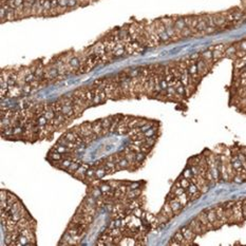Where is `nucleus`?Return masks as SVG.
Segmentation results:
<instances>
[{"label":"nucleus","instance_id":"f257e3e1","mask_svg":"<svg viewBox=\"0 0 246 246\" xmlns=\"http://www.w3.org/2000/svg\"><path fill=\"white\" fill-rule=\"evenodd\" d=\"M205 211H206V214H207V218H208V220H209V222L212 224V226H214V229H219L221 226L224 225V224L219 220L214 208H207Z\"/></svg>","mask_w":246,"mask_h":246},{"label":"nucleus","instance_id":"f03ea898","mask_svg":"<svg viewBox=\"0 0 246 246\" xmlns=\"http://www.w3.org/2000/svg\"><path fill=\"white\" fill-rule=\"evenodd\" d=\"M242 204H243V200H239L236 201V204L232 206V212H234V217L236 219L237 223H243L245 221L244 216H243V211H242Z\"/></svg>","mask_w":246,"mask_h":246},{"label":"nucleus","instance_id":"7ed1b4c3","mask_svg":"<svg viewBox=\"0 0 246 246\" xmlns=\"http://www.w3.org/2000/svg\"><path fill=\"white\" fill-rule=\"evenodd\" d=\"M196 219L200 221V223H201V225H202V228H203L204 232L209 231V230H214V226H212V224L209 222V220H208L207 214H206L205 210H204V211H202V212H200V214H198V217H196Z\"/></svg>","mask_w":246,"mask_h":246},{"label":"nucleus","instance_id":"20e7f679","mask_svg":"<svg viewBox=\"0 0 246 246\" xmlns=\"http://www.w3.org/2000/svg\"><path fill=\"white\" fill-rule=\"evenodd\" d=\"M90 168V166L88 165V164H85V163H81V165L79 166V168L76 170V171L74 172V173L72 174L74 178L78 179L79 181H83L85 182L86 179H87V176H86V172H87V170Z\"/></svg>","mask_w":246,"mask_h":246},{"label":"nucleus","instance_id":"39448f33","mask_svg":"<svg viewBox=\"0 0 246 246\" xmlns=\"http://www.w3.org/2000/svg\"><path fill=\"white\" fill-rule=\"evenodd\" d=\"M154 86H155V81H154V77L153 74L151 76H149L147 78V80L144 84V89H145V95L149 97H152V94H153L154 91Z\"/></svg>","mask_w":246,"mask_h":246},{"label":"nucleus","instance_id":"423d86ee","mask_svg":"<svg viewBox=\"0 0 246 246\" xmlns=\"http://www.w3.org/2000/svg\"><path fill=\"white\" fill-rule=\"evenodd\" d=\"M182 231V234H183V236H184V238L186 239V240L188 241V242H190L192 244L193 243V241H194V239L196 238V236L198 234H196L194 231H192L191 229H190V227L189 226H183V227L179 229Z\"/></svg>","mask_w":246,"mask_h":246},{"label":"nucleus","instance_id":"0eeeda50","mask_svg":"<svg viewBox=\"0 0 246 246\" xmlns=\"http://www.w3.org/2000/svg\"><path fill=\"white\" fill-rule=\"evenodd\" d=\"M188 226H189L190 229H191L192 231L196 232L198 236H201V234H205V232H204V230H203V228H202V225H201L200 221H199L196 218L192 219V220L188 223Z\"/></svg>","mask_w":246,"mask_h":246},{"label":"nucleus","instance_id":"6e6552de","mask_svg":"<svg viewBox=\"0 0 246 246\" xmlns=\"http://www.w3.org/2000/svg\"><path fill=\"white\" fill-rule=\"evenodd\" d=\"M167 201H168V203L170 204V206H171V208H172V210H173L174 214H176V216H178L179 212L182 211V209H183L184 206L182 205L181 203H179V201L178 200V198H176H176L167 199Z\"/></svg>","mask_w":246,"mask_h":246},{"label":"nucleus","instance_id":"1a4fd4ad","mask_svg":"<svg viewBox=\"0 0 246 246\" xmlns=\"http://www.w3.org/2000/svg\"><path fill=\"white\" fill-rule=\"evenodd\" d=\"M101 124H103V129H104L101 136H105V135H107L108 133H110V128H111V125H112L113 117L112 115H110V116L104 117V118H101Z\"/></svg>","mask_w":246,"mask_h":246},{"label":"nucleus","instance_id":"9d476101","mask_svg":"<svg viewBox=\"0 0 246 246\" xmlns=\"http://www.w3.org/2000/svg\"><path fill=\"white\" fill-rule=\"evenodd\" d=\"M92 48H93V52H94V54L97 55V56L101 57L103 55L106 54V46L101 40H99V41H97L96 43H94V45L92 46Z\"/></svg>","mask_w":246,"mask_h":246},{"label":"nucleus","instance_id":"9b49d317","mask_svg":"<svg viewBox=\"0 0 246 246\" xmlns=\"http://www.w3.org/2000/svg\"><path fill=\"white\" fill-rule=\"evenodd\" d=\"M161 214H163L164 216H166L169 220H171V219L176 216L173 210H172L171 206H170V204L168 203V201H166V203L164 204L163 208H162V210H161Z\"/></svg>","mask_w":246,"mask_h":246},{"label":"nucleus","instance_id":"f8f14e48","mask_svg":"<svg viewBox=\"0 0 246 246\" xmlns=\"http://www.w3.org/2000/svg\"><path fill=\"white\" fill-rule=\"evenodd\" d=\"M214 210H216V214H217V216H218L219 220H220L223 224L228 223L227 222V218H226V216H225V209H224L223 206L222 205H217L216 207H214Z\"/></svg>","mask_w":246,"mask_h":246},{"label":"nucleus","instance_id":"ddd939ff","mask_svg":"<svg viewBox=\"0 0 246 246\" xmlns=\"http://www.w3.org/2000/svg\"><path fill=\"white\" fill-rule=\"evenodd\" d=\"M103 124H101V119H97V121H93V133L96 134L97 136H101L103 135Z\"/></svg>","mask_w":246,"mask_h":246},{"label":"nucleus","instance_id":"4468645a","mask_svg":"<svg viewBox=\"0 0 246 246\" xmlns=\"http://www.w3.org/2000/svg\"><path fill=\"white\" fill-rule=\"evenodd\" d=\"M69 65L71 66V67H72L73 69H74L75 71H77L79 69V67H80L81 66V61H80V59H79V57L77 56H74V55H73L72 57H71L70 58V60H69ZM76 73V72H75Z\"/></svg>","mask_w":246,"mask_h":246},{"label":"nucleus","instance_id":"2eb2a0df","mask_svg":"<svg viewBox=\"0 0 246 246\" xmlns=\"http://www.w3.org/2000/svg\"><path fill=\"white\" fill-rule=\"evenodd\" d=\"M173 239H176V240L178 241V242H179L181 245H191V243L188 242V241L186 240L185 238H184V236H183V234H182L181 230H178V231H176V234H174Z\"/></svg>","mask_w":246,"mask_h":246},{"label":"nucleus","instance_id":"dca6fc26","mask_svg":"<svg viewBox=\"0 0 246 246\" xmlns=\"http://www.w3.org/2000/svg\"><path fill=\"white\" fill-rule=\"evenodd\" d=\"M129 129H130V128L128 127L127 124L119 121L118 126H117V128H116V132H115V133L118 134V135H125V134H127V132H128V130H129Z\"/></svg>","mask_w":246,"mask_h":246},{"label":"nucleus","instance_id":"f3484780","mask_svg":"<svg viewBox=\"0 0 246 246\" xmlns=\"http://www.w3.org/2000/svg\"><path fill=\"white\" fill-rule=\"evenodd\" d=\"M108 174L107 172V169H106L105 165H101L99 166V167L96 168V170H95V176H96V179H103L104 176H106Z\"/></svg>","mask_w":246,"mask_h":246},{"label":"nucleus","instance_id":"a211bd4d","mask_svg":"<svg viewBox=\"0 0 246 246\" xmlns=\"http://www.w3.org/2000/svg\"><path fill=\"white\" fill-rule=\"evenodd\" d=\"M78 136H79V135L77 134L76 132L72 131V130H69V131H67L65 134L63 135V137H65V138L68 139L69 142H73V143H75V141H76V138Z\"/></svg>","mask_w":246,"mask_h":246},{"label":"nucleus","instance_id":"6ab92c4d","mask_svg":"<svg viewBox=\"0 0 246 246\" xmlns=\"http://www.w3.org/2000/svg\"><path fill=\"white\" fill-rule=\"evenodd\" d=\"M72 159H63L61 161H59V169L63 170V171H67L69 169V167L72 164Z\"/></svg>","mask_w":246,"mask_h":246},{"label":"nucleus","instance_id":"aec40b11","mask_svg":"<svg viewBox=\"0 0 246 246\" xmlns=\"http://www.w3.org/2000/svg\"><path fill=\"white\" fill-rule=\"evenodd\" d=\"M176 198H178V200L179 201V203H181L182 205L184 206V207H185V206L190 202V196H189V194L187 193V191H185L184 193H182L181 196H176Z\"/></svg>","mask_w":246,"mask_h":246},{"label":"nucleus","instance_id":"412c9836","mask_svg":"<svg viewBox=\"0 0 246 246\" xmlns=\"http://www.w3.org/2000/svg\"><path fill=\"white\" fill-rule=\"evenodd\" d=\"M117 165L119 166L121 170H129L130 168V163L126 157H121L118 161V163H117Z\"/></svg>","mask_w":246,"mask_h":246},{"label":"nucleus","instance_id":"4be33fe9","mask_svg":"<svg viewBox=\"0 0 246 246\" xmlns=\"http://www.w3.org/2000/svg\"><path fill=\"white\" fill-rule=\"evenodd\" d=\"M80 165H81L80 161H73L72 164H71V166L69 167V169L67 170V172H68V173H70V174H73L77 169H78Z\"/></svg>","mask_w":246,"mask_h":246},{"label":"nucleus","instance_id":"5701e85b","mask_svg":"<svg viewBox=\"0 0 246 246\" xmlns=\"http://www.w3.org/2000/svg\"><path fill=\"white\" fill-rule=\"evenodd\" d=\"M58 101L63 106H73V98H70V97L61 96L58 98Z\"/></svg>","mask_w":246,"mask_h":246},{"label":"nucleus","instance_id":"b1692460","mask_svg":"<svg viewBox=\"0 0 246 246\" xmlns=\"http://www.w3.org/2000/svg\"><path fill=\"white\" fill-rule=\"evenodd\" d=\"M186 191H187V193L189 194V196H191L192 194H194V193H196V192H199L200 190H199V188H198V186L196 185L194 183H190V185H189V187L186 189Z\"/></svg>","mask_w":246,"mask_h":246},{"label":"nucleus","instance_id":"393cba45","mask_svg":"<svg viewBox=\"0 0 246 246\" xmlns=\"http://www.w3.org/2000/svg\"><path fill=\"white\" fill-rule=\"evenodd\" d=\"M51 105V108H52V110L54 111L55 113L57 112H61V109H63V105H61L60 103L58 101V99H57L56 101H53V103H50Z\"/></svg>","mask_w":246,"mask_h":246},{"label":"nucleus","instance_id":"a878e982","mask_svg":"<svg viewBox=\"0 0 246 246\" xmlns=\"http://www.w3.org/2000/svg\"><path fill=\"white\" fill-rule=\"evenodd\" d=\"M157 130H159V127H151L144 132V135H145V137L154 136V135H157Z\"/></svg>","mask_w":246,"mask_h":246},{"label":"nucleus","instance_id":"bb28decb","mask_svg":"<svg viewBox=\"0 0 246 246\" xmlns=\"http://www.w3.org/2000/svg\"><path fill=\"white\" fill-rule=\"evenodd\" d=\"M146 159H147V153H145V152H143V151L136 152V163H138L142 165V164L146 161Z\"/></svg>","mask_w":246,"mask_h":246},{"label":"nucleus","instance_id":"cd10ccee","mask_svg":"<svg viewBox=\"0 0 246 246\" xmlns=\"http://www.w3.org/2000/svg\"><path fill=\"white\" fill-rule=\"evenodd\" d=\"M73 109H74L75 115H76V118H77V117H79L81 114H83V112L86 110V108L81 107V106H79V105H76V104H73Z\"/></svg>","mask_w":246,"mask_h":246},{"label":"nucleus","instance_id":"c85d7f7f","mask_svg":"<svg viewBox=\"0 0 246 246\" xmlns=\"http://www.w3.org/2000/svg\"><path fill=\"white\" fill-rule=\"evenodd\" d=\"M156 139H157V135H154V136H150V137H145L144 142L148 145H150L151 147H154V145L156 144Z\"/></svg>","mask_w":246,"mask_h":246},{"label":"nucleus","instance_id":"c756f323","mask_svg":"<svg viewBox=\"0 0 246 246\" xmlns=\"http://www.w3.org/2000/svg\"><path fill=\"white\" fill-rule=\"evenodd\" d=\"M48 119L46 118V116L45 115H41V116H39V117H37L36 118V124L39 126V127H45V126L48 124Z\"/></svg>","mask_w":246,"mask_h":246},{"label":"nucleus","instance_id":"7c9ffc66","mask_svg":"<svg viewBox=\"0 0 246 246\" xmlns=\"http://www.w3.org/2000/svg\"><path fill=\"white\" fill-rule=\"evenodd\" d=\"M43 115L46 116V118L48 119V121H51V119L55 118V116H56V113L52 110V108L49 110H45V112H43Z\"/></svg>","mask_w":246,"mask_h":246},{"label":"nucleus","instance_id":"2f4dec72","mask_svg":"<svg viewBox=\"0 0 246 246\" xmlns=\"http://www.w3.org/2000/svg\"><path fill=\"white\" fill-rule=\"evenodd\" d=\"M179 183H181V186H182V187H183L185 190L187 189L188 187H189L190 183H191L189 179H186V178H184V176H181V178H179Z\"/></svg>","mask_w":246,"mask_h":246},{"label":"nucleus","instance_id":"473e14b6","mask_svg":"<svg viewBox=\"0 0 246 246\" xmlns=\"http://www.w3.org/2000/svg\"><path fill=\"white\" fill-rule=\"evenodd\" d=\"M17 201H19V199L17 198L15 194H13V193H11V192H9V196H8V200H6V202H8V204L10 206H12L14 203H16Z\"/></svg>","mask_w":246,"mask_h":246},{"label":"nucleus","instance_id":"72a5a7b5","mask_svg":"<svg viewBox=\"0 0 246 246\" xmlns=\"http://www.w3.org/2000/svg\"><path fill=\"white\" fill-rule=\"evenodd\" d=\"M99 188H101V190L103 191V193H108V192L112 190L111 186L108 184V182H106V183H101V186H99Z\"/></svg>","mask_w":246,"mask_h":246},{"label":"nucleus","instance_id":"f704fd0d","mask_svg":"<svg viewBox=\"0 0 246 246\" xmlns=\"http://www.w3.org/2000/svg\"><path fill=\"white\" fill-rule=\"evenodd\" d=\"M29 244V240L28 238H26V236H22V234H20L18 238V240L16 241V245H28Z\"/></svg>","mask_w":246,"mask_h":246},{"label":"nucleus","instance_id":"c9c22d12","mask_svg":"<svg viewBox=\"0 0 246 246\" xmlns=\"http://www.w3.org/2000/svg\"><path fill=\"white\" fill-rule=\"evenodd\" d=\"M201 157H202V154H201V155H198V156L191 157V159L188 161V166L199 165V163H200V161H201Z\"/></svg>","mask_w":246,"mask_h":246},{"label":"nucleus","instance_id":"e433bc0d","mask_svg":"<svg viewBox=\"0 0 246 246\" xmlns=\"http://www.w3.org/2000/svg\"><path fill=\"white\" fill-rule=\"evenodd\" d=\"M157 221H159V225H161V224H162V225H164V224H166V223L169 222L170 220H169V219H168L166 216H164L163 214H161V212H159V216H157Z\"/></svg>","mask_w":246,"mask_h":246},{"label":"nucleus","instance_id":"4c0bfd02","mask_svg":"<svg viewBox=\"0 0 246 246\" xmlns=\"http://www.w3.org/2000/svg\"><path fill=\"white\" fill-rule=\"evenodd\" d=\"M152 148H153V147H151L150 145H148V144H146L145 142H144V143L141 145V151H143V152H145V153L148 154V153H150V152H151Z\"/></svg>","mask_w":246,"mask_h":246},{"label":"nucleus","instance_id":"58836bf2","mask_svg":"<svg viewBox=\"0 0 246 246\" xmlns=\"http://www.w3.org/2000/svg\"><path fill=\"white\" fill-rule=\"evenodd\" d=\"M182 176H184V178H186V179H191L192 176H193V173H192V171H191V169H190L189 166H188V167L183 171V173H182Z\"/></svg>","mask_w":246,"mask_h":246},{"label":"nucleus","instance_id":"ea45409f","mask_svg":"<svg viewBox=\"0 0 246 246\" xmlns=\"http://www.w3.org/2000/svg\"><path fill=\"white\" fill-rule=\"evenodd\" d=\"M32 90H33L32 86H31V84H29V83H26L22 87V92H23V94H26V95L32 93Z\"/></svg>","mask_w":246,"mask_h":246},{"label":"nucleus","instance_id":"a19ab883","mask_svg":"<svg viewBox=\"0 0 246 246\" xmlns=\"http://www.w3.org/2000/svg\"><path fill=\"white\" fill-rule=\"evenodd\" d=\"M143 212H144V210L142 209V207L139 206V207L135 208L133 211H132V214H133L135 218H142V214H143Z\"/></svg>","mask_w":246,"mask_h":246},{"label":"nucleus","instance_id":"79ce46f5","mask_svg":"<svg viewBox=\"0 0 246 246\" xmlns=\"http://www.w3.org/2000/svg\"><path fill=\"white\" fill-rule=\"evenodd\" d=\"M159 85H161V88H162V90H163V91H166L168 89V87H169V84H168V81L165 79V77H162V78H161Z\"/></svg>","mask_w":246,"mask_h":246},{"label":"nucleus","instance_id":"37998d69","mask_svg":"<svg viewBox=\"0 0 246 246\" xmlns=\"http://www.w3.org/2000/svg\"><path fill=\"white\" fill-rule=\"evenodd\" d=\"M121 182L119 181H115V179H111V181H108V184H109L110 186H111L112 189H117V188L119 187V185H121Z\"/></svg>","mask_w":246,"mask_h":246},{"label":"nucleus","instance_id":"c03bdc74","mask_svg":"<svg viewBox=\"0 0 246 246\" xmlns=\"http://www.w3.org/2000/svg\"><path fill=\"white\" fill-rule=\"evenodd\" d=\"M8 196H9L8 190H5V189L0 190V201H6L8 200Z\"/></svg>","mask_w":246,"mask_h":246},{"label":"nucleus","instance_id":"a18cd8bd","mask_svg":"<svg viewBox=\"0 0 246 246\" xmlns=\"http://www.w3.org/2000/svg\"><path fill=\"white\" fill-rule=\"evenodd\" d=\"M0 19H1V22H4L6 20V10L3 6H1L0 9Z\"/></svg>","mask_w":246,"mask_h":246},{"label":"nucleus","instance_id":"49530a36","mask_svg":"<svg viewBox=\"0 0 246 246\" xmlns=\"http://www.w3.org/2000/svg\"><path fill=\"white\" fill-rule=\"evenodd\" d=\"M107 99H108L107 93H106L105 89H103L101 91V104H105L107 101Z\"/></svg>","mask_w":246,"mask_h":246},{"label":"nucleus","instance_id":"de8ad7c7","mask_svg":"<svg viewBox=\"0 0 246 246\" xmlns=\"http://www.w3.org/2000/svg\"><path fill=\"white\" fill-rule=\"evenodd\" d=\"M34 79H36V75H35V73H30L29 75H26V83H32Z\"/></svg>","mask_w":246,"mask_h":246},{"label":"nucleus","instance_id":"09e8293b","mask_svg":"<svg viewBox=\"0 0 246 246\" xmlns=\"http://www.w3.org/2000/svg\"><path fill=\"white\" fill-rule=\"evenodd\" d=\"M141 187V183L139 182H133V183L129 184V190L130 189H137V188Z\"/></svg>","mask_w":246,"mask_h":246},{"label":"nucleus","instance_id":"8fccbe9b","mask_svg":"<svg viewBox=\"0 0 246 246\" xmlns=\"http://www.w3.org/2000/svg\"><path fill=\"white\" fill-rule=\"evenodd\" d=\"M236 204V201H229V202H226V203H223L222 206L224 208H232V206Z\"/></svg>","mask_w":246,"mask_h":246},{"label":"nucleus","instance_id":"3c124183","mask_svg":"<svg viewBox=\"0 0 246 246\" xmlns=\"http://www.w3.org/2000/svg\"><path fill=\"white\" fill-rule=\"evenodd\" d=\"M168 245H171V246H178V245H181V244H179V243L178 242V241L176 240V239H173V238H172L171 240H170L169 242H168Z\"/></svg>","mask_w":246,"mask_h":246},{"label":"nucleus","instance_id":"603ef678","mask_svg":"<svg viewBox=\"0 0 246 246\" xmlns=\"http://www.w3.org/2000/svg\"><path fill=\"white\" fill-rule=\"evenodd\" d=\"M242 211H243V216H244V219L246 220V199L243 200V204H242Z\"/></svg>","mask_w":246,"mask_h":246},{"label":"nucleus","instance_id":"864d4df0","mask_svg":"<svg viewBox=\"0 0 246 246\" xmlns=\"http://www.w3.org/2000/svg\"><path fill=\"white\" fill-rule=\"evenodd\" d=\"M131 143L133 144V145H136V146H141L142 144L144 143V139H134V141H131Z\"/></svg>","mask_w":246,"mask_h":246},{"label":"nucleus","instance_id":"5fc2aeb1","mask_svg":"<svg viewBox=\"0 0 246 246\" xmlns=\"http://www.w3.org/2000/svg\"><path fill=\"white\" fill-rule=\"evenodd\" d=\"M13 2H14V4H15V6H20V5H22V4L24 3V0H13Z\"/></svg>","mask_w":246,"mask_h":246},{"label":"nucleus","instance_id":"6e6d98bb","mask_svg":"<svg viewBox=\"0 0 246 246\" xmlns=\"http://www.w3.org/2000/svg\"><path fill=\"white\" fill-rule=\"evenodd\" d=\"M8 206H9V204L6 201H0V208H1V209H5Z\"/></svg>","mask_w":246,"mask_h":246}]
</instances>
